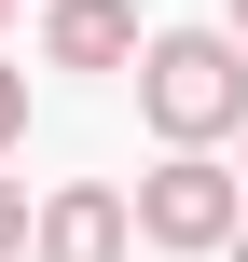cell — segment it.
<instances>
[{
    "label": "cell",
    "instance_id": "10",
    "mask_svg": "<svg viewBox=\"0 0 248 262\" xmlns=\"http://www.w3.org/2000/svg\"><path fill=\"white\" fill-rule=\"evenodd\" d=\"M0 28H14V0H0Z\"/></svg>",
    "mask_w": 248,
    "mask_h": 262
},
{
    "label": "cell",
    "instance_id": "8",
    "mask_svg": "<svg viewBox=\"0 0 248 262\" xmlns=\"http://www.w3.org/2000/svg\"><path fill=\"white\" fill-rule=\"evenodd\" d=\"M221 28H235V41H248V0H235V14H221Z\"/></svg>",
    "mask_w": 248,
    "mask_h": 262
},
{
    "label": "cell",
    "instance_id": "9",
    "mask_svg": "<svg viewBox=\"0 0 248 262\" xmlns=\"http://www.w3.org/2000/svg\"><path fill=\"white\" fill-rule=\"evenodd\" d=\"M235 180H248V124H235Z\"/></svg>",
    "mask_w": 248,
    "mask_h": 262
},
{
    "label": "cell",
    "instance_id": "2",
    "mask_svg": "<svg viewBox=\"0 0 248 262\" xmlns=\"http://www.w3.org/2000/svg\"><path fill=\"white\" fill-rule=\"evenodd\" d=\"M124 207H138V249H166V262H221V235L248 221V180L221 166V138H166V152H152V180H138Z\"/></svg>",
    "mask_w": 248,
    "mask_h": 262
},
{
    "label": "cell",
    "instance_id": "6",
    "mask_svg": "<svg viewBox=\"0 0 248 262\" xmlns=\"http://www.w3.org/2000/svg\"><path fill=\"white\" fill-rule=\"evenodd\" d=\"M14 138H28V69L0 55V152H14Z\"/></svg>",
    "mask_w": 248,
    "mask_h": 262
},
{
    "label": "cell",
    "instance_id": "1",
    "mask_svg": "<svg viewBox=\"0 0 248 262\" xmlns=\"http://www.w3.org/2000/svg\"><path fill=\"white\" fill-rule=\"evenodd\" d=\"M138 124L152 138H235L248 124V41L235 28H152L138 41Z\"/></svg>",
    "mask_w": 248,
    "mask_h": 262
},
{
    "label": "cell",
    "instance_id": "5",
    "mask_svg": "<svg viewBox=\"0 0 248 262\" xmlns=\"http://www.w3.org/2000/svg\"><path fill=\"white\" fill-rule=\"evenodd\" d=\"M28 207H41V193H28V180H14V166H0V262L28 249Z\"/></svg>",
    "mask_w": 248,
    "mask_h": 262
},
{
    "label": "cell",
    "instance_id": "4",
    "mask_svg": "<svg viewBox=\"0 0 248 262\" xmlns=\"http://www.w3.org/2000/svg\"><path fill=\"white\" fill-rule=\"evenodd\" d=\"M138 41H152L138 0H41V69H83L97 83V69H138Z\"/></svg>",
    "mask_w": 248,
    "mask_h": 262
},
{
    "label": "cell",
    "instance_id": "3",
    "mask_svg": "<svg viewBox=\"0 0 248 262\" xmlns=\"http://www.w3.org/2000/svg\"><path fill=\"white\" fill-rule=\"evenodd\" d=\"M124 249H138V207L110 180H55L28 207V262H124Z\"/></svg>",
    "mask_w": 248,
    "mask_h": 262
},
{
    "label": "cell",
    "instance_id": "7",
    "mask_svg": "<svg viewBox=\"0 0 248 262\" xmlns=\"http://www.w3.org/2000/svg\"><path fill=\"white\" fill-rule=\"evenodd\" d=\"M221 262H248V221H235V235H221Z\"/></svg>",
    "mask_w": 248,
    "mask_h": 262
}]
</instances>
